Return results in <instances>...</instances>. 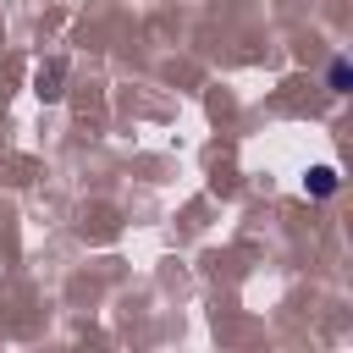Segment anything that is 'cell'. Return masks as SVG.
<instances>
[{
    "label": "cell",
    "mask_w": 353,
    "mask_h": 353,
    "mask_svg": "<svg viewBox=\"0 0 353 353\" xmlns=\"http://www.w3.org/2000/svg\"><path fill=\"white\" fill-rule=\"evenodd\" d=\"M309 193H314V199H331V193H336V171H331V165H314V171H309Z\"/></svg>",
    "instance_id": "obj_1"
},
{
    "label": "cell",
    "mask_w": 353,
    "mask_h": 353,
    "mask_svg": "<svg viewBox=\"0 0 353 353\" xmlns=\"http://www.w3.org/2000/svg\"><path fill=\"white\" fill-rule=\"evenodd\" d=\"M347 77H353V72H347V61H331V77H325V83H331V94H347Z\"/></svg>",
    "instance_id": "obj_2"
}]
</instances>
